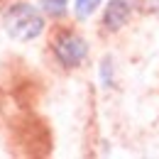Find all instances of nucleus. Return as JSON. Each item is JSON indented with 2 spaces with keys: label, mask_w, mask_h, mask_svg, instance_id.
I'll list each match as a JSON object with an SVG mask.
<instances>
[{
  "label": "nucleus",
  "mask_w": 159,
  "mask_h": 159,
  "mask_svg": "<svg viewBox=\"0 0 159 159\" xmlns=\"http://www.w3.org/2000/svg\"><path fill=\"white\" fill-rule=\"evenodd\" d=\"M5 30H7V34L15 42H32L42 34L44 17L32 5L20 2V5H12L5 12Z\"/></svg>",
  "instance_id": "1"
},
{
  "label": "nucleus",
  "mask_w": 159,
  "mask_h": 159,
  "mask_svg": "<svg viewBox=\"0 0 159 159\" xmlns=\"http://www.w3.org/2000/svg\"><path fill=\"white\" fill-rule=\"evenodd\" d=\"M54 54L59 59L61 66L66 69H76L83 64V59L88 57V44L83 42V37L74 34V32H64L54 42Z\"/></svg>",
  "instance_id": "2"
},
{
  "label": "nucleus",
  "mask_w": 159,
  "mask_h": 159,
  "mask_svg": "<svg viewBox=\"0 0 159 159\" xmlns=\"http://www.w3.org/2000/svg\"><path fill=\"white\" fill-rule=\"evenodd\" d=\"M132 17V2L130 0H110L105 12H103V25L110 32H118L120 27H125Z\"/></svg>",
  "instance_id": "3"
},
{
  "label": "nucleus",
  "mask_w": 159,
  "mask_h": 159,
  "mask_svg": "<svg viewBox=\"0 0 159 159\" xmlns=\"http://www.w3.org/2000/svg\"><path fill=\"white\" fill-rule=\"evenodd\" d=\"M98 5H100V0H76L74 2V12H76L79 20H86L98 10Z\"/></svg>",
  "instance_id": "4"
},
{
  "label": "nucleus",
  "mask_w": 159,
  "mask_h": 159,
  "mask_svg": "<svg viewBox=\"0 0 159 159\" xmlns=\"http://www.w3.org/2000/svg\"><path fill=\"white\" fill-rule=\"evenodd\" d=\"M39 2L49 15H64L66 12V0H39Z\"/></svg>",
  "instance_id": "5"
},
{
  "label": "nucleus",
  "mask_w": 159,
  "mask_h": 159,
  "mask_svg": "<svg viewBox=\"0 0 159 159\" xmlns=\"http://www.w3.org/2000/svg\"><path fill=\"white\" fill-rule=\"evenodd\" d=\"M100 79L105 86H113V59L110 57L103 59V64H100Z\"/></svg>",
  "instance_id": "6"
}]
</instances>
